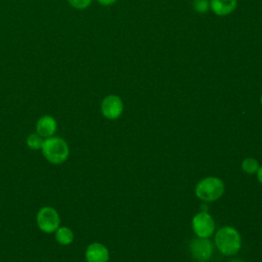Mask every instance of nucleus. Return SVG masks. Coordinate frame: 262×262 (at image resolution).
<instances>
[{"label":"nucleus","mask_w":262,"mask_h":262,"mask_svg":"<svg viewBox=\"0 0 262 262\" xmlns=\"http://www.w3.org/2000/svg\"><path fill=\"white\" fill-rule=\"evenodd\" d=\"M41 152L48 163L52 165H61L70 156V147L63 138L54 135L44 139Z\"/></svg>","instance_id":"obj_1"},{"label":"nucleus","mask_w":262,"mask_h":262,"mask_svg":"<svg viewBox=\"0 0 262 262\" xmlns=\"http://www.w3.org/2000/svg\"><path fill=\"white\" fill-rule=\"evenodd\" d=\"M215 246L225 256L235 255L242 247L239 232L231 226H223L217 230L214 236Z\"/></svg>","instance_id":"obj_2"},{"label":"nucleus","mask_w":262,"mask_h":262,"mask_svg":"<svg viewBox=\"0 0 262 262\" xmlns=\"http://www.w3.org/2000/svg\"><path fill=\"white\" fill-rule=\"evenodd\" d=\"M224 190V182L220 178L209 176L198 182L194 192L199 200L211 203L220 199L223 195Z\"/></svg>","instance_id":"obj_3"},{"label":"nucleus","mask_w":262,"mask_h":262,"mask_svg":"<svg viewBox=\"0 0 262 262\" xmlns=\"http://www.w3.org/2000/svg\"><path fill=\"white\" fill-rule=\"evenodd\" d=\"M38 228L44 233H54L60 226V216L56 209L51 206L41 207L36 215Z\"/></svg>","instance_id":"obj_4"},{"label":"nucleus","mask_w":262,"mask_h":262,"mask_svg":"<svg viewBox=\"0 0 262 262\" xmlns=\"http://www.w3.org/2000/svg\"><path fill=\"white\" fill-rule=\"evenodd\" d=\"M191 226L198 237L208 238L215 231V221L213 217L205 211L193 216Z\"/></svg>","instance_id":"obj_5"},{"label":"nucleus","mask_w":262,"mask_h":262,"mask_svg":"<svg viewBox=\"0 0 262 262\" xmlns=\"http://www.w3.org/2000/svg\"><path fill=\"white\" fill-rule=\"evenodd\" d=\"M100 111L102 116L108 120L118 119L124 111V103L122 98L116 94L106 95L101 101Z\"/></svg>","instance_id":"obj_6"},{"label":"nucleus","mask_w":262,"mask_h":262,"mask_svg":"<svg viewBox=\"0 0 262 262\" xmlns=\"http://www.w3.org/2000/svg\"><path fill=\"white\" fill-rule=\"evenodd\" d=\"M213 244L208 238L198 237L189 243V252L192 258L199 262L208 261L213 255Z\"/></svg>","instance_id":"obj_7"},{"label":"nucleus","mask_w":262,"mask_h":262,"mask_svg":"<svg viewBox=\"0 0 262 262\" xmlns=\"http://www.w3.org/2000/svg\"><path fill=\"white\" fill-rule=\"evenodd\" d=\"M85 260L86 262H108L110 252L103 244L94 242L87 246Z\"/></svg>","instance_id":"obj_8"},{"label":"nucleus","mask_w":262,"mask_h":262,"mask_svg":"<svg viewBox=\"0 0 262 262\" xmlns=\"http://www.w3.org/2000/svg\"><path fill=\"white\" fill-rule=\"evenodd\" d=\"M57 131V121L50 115L40 117L36 123V133L44 139L54 136Z\"/></svg>","instance_id":"obj_9"},{"label":"nucleus","mask_w":262,"mask_h":262,"mask_svg":"<svg viewBox=\"0 0 262 262\" xmlns=\"http://www.w3.org/2000/svg\"><path fill=\"white\" fill-rule=\"evenodd\" d=\"M237 6V0H210V9L217 16L232 13Z\"/></svg>","instance_id":"obj_10"},{"label":"nucleus","mask_w":262,"mask_h":262,"mask_svg":"<svg viewBox=\"0 0 262 262\" xmlns=\"http://www.w3.org/2000/svg\"><path fill=\"white\" fill-rule=\"evenodd\" d=\"M54 237L57 244L61 246H69L74 242V231L68 226H59L54 231Z\"/></svg>","instance_id":"obj_11"},{"label":"nucleus","mask_w":262,"mask_h":262,"mask_svg":"<svg viewBox=\"0 0 262 262\" xmlns=\"http://www.w3.org/2000/svg\"><path fill=\"white\" fill-rule=\"evenodd\" d=\"M43 142H44V138L41 137L36 132L29 134L28 137L26 138V144L32 150H41Z\"/></svg>","instance_id":"obj_12"},{"label":"nucleus","mask_w":262,"mask_h":262,"mask_svg":"<svg viewBox=\"0 0 262 262\" xmlns=\"http://www.w3.org/2000/svg\"><path fill=\"white\" fill-rule=\"evenodd\" d=\"M259 163L256 159L254 158H246L243 162H242V169L244 172H246L247 174H254L258 171L259 169Z\"/></svg>","instance_id":"obj_13"},{"label":"nucleus","mask_w":262,"mask_h":262,"mask_svg":"<svg viewBox=\"0 0 262 262\" xmlns=\"http://www.w3.org/2000/svg\"><path fill=\"white\" fill-rule=\"evenodd\" d=\"M192 8L198 13H206L210 9V1L209 0H193Z\"/></svg>","instance_id":"obj_14"},{"label":"nucleus","mask_w":262,"mask_h":262,"mask_svg":"<svg viewBox=\"0 0 262 262\" xmlns=\"http://www.w3.org/2000/svg\"><path fill=\"white\" fill-rule=\"evenodd\" d=\"M70 5L76 9H86L90 6L92 0H68Z\"/></svg>","instance_id":"obj_15"},{"label":"nucleus","mask_w":262,"mask_h":262,"mask_svg":"<svg viewBox=\"0 0 262 262\" xmlns=\"http://www.w3.org/2000/svg\"><path fill=\"white\" fill-rule=\"evenodd\" d=\"M97 2L103 6H111L117 2V0H97Z\"/></svg>","instance_id":"obj_16"},{"label":"nucleus","mask_w":262,"mask_h":262,"mask_svg":"<svg viewBox=\"0 0 262 262\" xmlns=\"http://www.w3.org/2000/svg\"><path fill=\"white\" fill-rule=\"evenodd\" d=\"M257 173V178H258V181L262 184V166L259 167L258 171L256 172Z\"/></svg>","instance_id":"obj_17"},{"label":"nucleus","mask_w":262,"mask_h":262,"mask_svg":"<svg viewBox=\"0 0 262 262\" xmlns=\"http://www.w3.org/2000/svg\"><path fill=\"white\" fill-rule=\"evenodd\" d=\"M228 262H243V261L239 260V259H235V258H234V259H230Z\"/></svg>","instance_id":"obj_18"},{"label":"nucleus","mask_w":262,"mask_h":262,"mask_svg":"<svg viewBox=\"0 0 262 262\" xmlns=\"http://www.w3.org/2000/svg\"><path fill=\"white\" fill-rule=\"evenodd\" d=\"M260 103H261V105H262V94H261V96H260Z\"/></svg>","instance_id":"obj_19"}]
</instances>
